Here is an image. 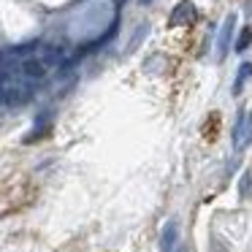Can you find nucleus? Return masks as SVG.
Instances as JSON below:
<instances>
[{"mask_svg": "<svg viewBox=\"0 0 252 252\" xmlns=\"http://www.w3.org/2000/svg\"><path fill=\"white\" fill-rule=\"evenodd\" d=\"M233 28H236V17L230 14V17L222 22V28H220V35H217V57H220V60H222L225 52H228V44H230V33H233Z\"/></svg>", "mask_w": 252, "mask_h": 252, "instance_id": "7ed1b4c3", "label": "nucleus"}, {"mask_svg": "<svg viewBox=\"0 0 252 252\" xmlns=\"http://www.w3.org/2000/svg\"><path fill=\"white\" fill-rule=\"evenodd\" d=\"M195 19V6H192L190 0H182L176 3V8L171 11V25H187Z\"/></svg>", "mask_w": 252, "mask_h": 252, "instance_id": "f03ea898", "label": "nucleus"}, {"mask_svg": "<svg viewBox=\"0 0 252 252\" xmlns=\"http://www.w3.org/2000/svg\"><path fill=\"white\" fill-rule=\"evenodd\" d=\"M141 3H152V0H141Z\"/></svg>", "mask_w": 252, "mask_h": 252, "instance_id": "1a4fd4ad", "label": "nucleus"}, {"mask_svg": "<svg viewBox=\"0 0 252 252\" xmlns=\"http://www.w3.org/2000/svg\"><path fill=\"white\" fill-rule=\"evenodd\" d=\"M22 71L28 73L30 79H41V76L46 73V65H44L41 60H25V63H22Z\"/></svg>", "mask_w": 252, "mask_h": 252, "instance_id": "39448f33", "label": "nucleus"}, {"mask_svg": "<svg viewBox=\"0 0 252 252\" xmlns=\"http://www.w3.org/2000/svg\"><path fill=\"white\" fill-rule=\"evenodd\" d=\"M250 141H252V114L241 111L239 122H236V127H233V147L236 149H244Z\"/></svg>", "mask_w": 252, "mask_h": 252, "instance_id": "f257e3e1", "label": "nucleus"}, {"mask_svg": "<svg viewBox=\"0 0 252 252\" xmlns=\"http://www.w3.org/2000/svg\"><path fill=\"white\" fill-rule=\"evenodd\" d=\"M250 76H252V63H244V65L239 68V73H236V84H233V93H236V95L244 90V82H247Z\"/></svg>", "mask_w": 252, "mask_h": 252, "instance_id": "423d86ee", "label": "nucleus"}, {"mask_svg": "<svg viewBox=\"0 0 252 252\" xmlns=\"http://www.w3.org/2000/svg\"><path fill=\"white\" fill-rule=\"evenodd\" d=\"M250 44H252V28H244L239 35V41H236V52H244Z\"/></svg>", "mask_w": 252, "mask_h": 252, "instance_id": "0eeeda50", "label": "nucleus"}, {"mask_svg": "<svg viewBox=\"0 0 252 252\" xmlns=\"http://www.w3.org/2000/svg\"><path fill=\"white\" fill-rule=\"evenodd\" d=\"M250 182H252V174L247 171V174L241 176V198H247V195H250Z\"/></svg>", "mask_w": 252, "mask_h": 252, "instance_id": "6e6552de", "label": "nucleus"}, {"mask_svg": "<svg viewBox=\"0 0 252 252\" xmlns=\"http://www.w3.org/2000/svg\"><path fill=\"white\" fill-rule=\"evenodd\" d=\"M176 247V222H168L163 228V239H160V252H174Z\"/></svg>", "mask_w": 252, "mask_h": 252, "instance_id": "20e7f679", "label": "nucleus"}]
</instances>
